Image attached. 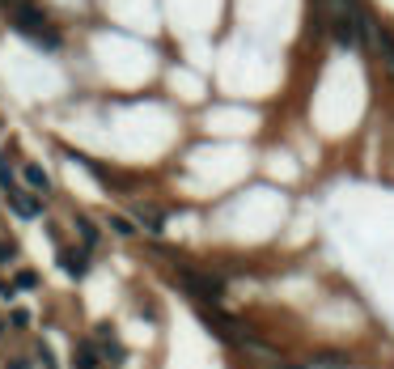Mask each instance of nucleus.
<instances>
[{
  "label": "nucleus",
  "instance_id": "nucleus-15",
  "mask_svg": "<svg viewBox=\"0 0 394 369\" xmlns=\"http://www.w3.org/2000/svg\"><path fill=\"white\" fill-rule=\"evenodd\" d=\"M5 323H9V327H30V314H26V310H13Z\"/></svg>",
  "mask_w": 394,
  "mask_h": 369
},
{
  "label": "nucleus",
  "instance_id": "nucleus-10",
  "mask_svg": "<svg viewBox=\"0 0 394 369\" xmlns=\"http://www.w3.org/2000/svg\"><path fill=\"white\" fill-rule=\"evenodd\" d=\"M26 43H30V47H43V52H60V47H64V38H60L51 26H47V30H34V34H26Z\"/></svg>",
  "mask_w": 394,
  "mask_h": 369
},
{
  "label": "nucleus",
  "instance_id": "nucleus-11",
  "mask_svg": "<svg viewBox=\"0 0 394 369\" xmlns=\"http://www.w3.org/2000/svg\"><path fill=\"white\" fill-rule=\"evenodd\" d=\"M106 230H111V234H119V238H136V234H140V230H136V221H132V216H123V212H111V216H106Z\"/></svg>",
  "mask_w": 394,
  "mask_h": 369
},
{
  "label": "nucleus",
  "instance_id": "nucleus-3",
  "mask_svg": "<svg viewBox=\"0 0 394 369\" xmlns=\"http://www.w3.org/2000/svg\"><path fill=\"white\" fill-rule=\"evenodd\" d=\"M89 344H93V353H97V361H102V365H111V369H123V365H128V348H123V339H119L115 327L102 323V327L89 335Z\"/></svg>",
  "mask_w": 394,
  "mask_h": 369
},
{
  "label": "nucleus",
  "instance_id": "nucleus-14",
  "mask_svg": "<svg viewBox=\"0 0 394 369\" xmlns=\"http://www.w3.org/2000/svg\"><path fill=\"white\" fill-rule=\"evenodd\" d=\"M13 289H38V272H17V280H13Z\"/></svg>",
  "mask_w": 394,
  "mask_h": 369
},
{
  "label": "nucleus",
  "instance_id": "nucleus-17",
  "mask_svg": "<svg viewBox=\"0 0 394 369\" xmlns=\"http://www.w3.org/2000/svg\"><path fill=\"white\" fill-rule=\"evenodd\" d=\"M5 369H34V365H30V357H9Z\"/></svg>",
  "mask_w": 394,
  "mask_h": 369
},
{
  "label": "nucleus",
  "instance_id": "nucleus-1",
  "mask_svg": "<svg viewBox=\"0 0 394 369\" xmlns=\"http://www.w3.org/2000/svg\"><path fill=\"white\" fill-rule=\"evenodd\" d=\"M170 280H174L195 306H220V298L229 293L225 276H220V272H208V267H195V263H178L174 272H170Z\"/></svg>",
  "mask_w": 394,
  "mask_h": 369
},
{
  "label": "nucleus",
  "instance_id": "nucleus-7",
  "mask_svg": "<svg viewBox=\"0 0 394 369\" xmlns=\"http://www.w3.org/2000/svg\"><path fill=\"white\" fill-rule=\"evenodd\" d=\"M72 230H77L81 246H85V251L93 255V251H97V242H102V230H97V225H93V221H89L85 212H77V216H72Z\"/></svg>",
  "mask_w": 394,
  "mask_h": 369
},
{
  "label": "nucleus",
  "instance_id": "nucleus-13",
  "mask_svg": "<svg viewBox=\"0 0 394 369\" xmlns=\"http://www.w3.org/2000/svg\"><path fill=\"white\" fill-rule=\"evenodd\" d=\"M0 187H5V191H9V187H17V179H13V161H9V149L0 153Z\"/></svg>",
  "mask_w": 394,
  "mask_h": 369
},
{
  "label": "nucleus",
  "instance_id": "nucleus-16",
  "mask_svg": "<svg viewBox=\"0 0 394 369\" xmlns=\"http://www.w3.org/2000/svg\"><path fill=\"white\" fill-rule=\"evenodd\" d=\"M13 259H17V246H13V242H0V267L13 263Z\"/></svg>",
  "mask_w": 394,
  "mask_h": 369
},
{
  "label": "nucleus",
  "instance_id": "nucleus-18",
  "mask_svg": "<svg viewBox=\"0 0 394 369\" xmlns=\"http://www.w3.org/2000/svg\"><path fill=\"white\" fill-rule=\"evenodd\" d=\"M5 339H9V323L0 318V348H5Z\"/></svg>",
  "mask_w": 394,
  "mask_h": 369
},
{
  "label": "nucleus",
  "instance_id": "nucleus-2",
  "mask_svg": "<svg viewBox=\"0 0 394 369\" xmlns=\"http://www.w3.org/2000/svg\"><path fill=\"white\" fill-rule=\"evenodd\" d=\"M356 0H327V21H331V38L339 47H356Z\"/></svg>",
  "mask_w": 394,
  "mask_h": 369
},
{
  "label": "nucleus",
  "instance_id": "nucleus-6",
  "mask_svg": "<svg viewBox=\"0 0 394 369\" xmlns=\"http://www.w3.org/2000/svg\"><path fill=\"white\" fill-rule=\"evenodd\" d=\"M132 221H136V230H149L153 238L165 230V212L157 204H132Z\"/></svg>",
  "mask_w": 394,
  "mask_h": 369
},
{
  "label": "nucleus",
  "instance_id": "nucleus-5",
  "mask_svg": "<svg viewBox=\"0 0 394 369\" xmlns=\"http://www.w3.org/2000/svg\"><path fill=\"white\" fill-rule=\"evenodd\" d=\"M60 267H64V276L85 280L89 276V251L85 246H60Z\"/></svg>",
  "mask_w": 394,
  "mask_h": 369
},
{
  "label": "nucleus",
  "instance_id": "nucleus-8",
  "mask_svg": "<svg viewBox=\"0 0 394 369\" xmlns=\"http://www.w3.org/2000/svg\"><path fill=\"white\" fill-rule=\"evenodd\" d=\"M21 175H26V191H34L38 200L51 191V179H47V170H43L38 161H26V166H21Z\"/></svg>",
  "mask_w": 394,
  "mask_h": 369
},
{
  "label": "nucleus",
  "instance_id": "nucleus-4",
  "mask_svg": "<svg viewBox=\"0 0 394 369\" xmlns=\"http://www.w3.org/2000/svg\"><path fill=\"white\" fill-rule=\"evenodd\" d=\"M5 200H9V208H13L21 221L43 216V200H38L34 191H26V187H9V191H5Z\"/></svg>",
  "mask_w": 394,
  "mask_h": 369
},
{
  "label": "nucleus",
  "instance_id": "nucleus-12",
  "mask_svg": "<svg viewBox=\"0 0 394 369\" xmlns=\"http://www.w3.org/2000/svg\"><path fill=\"white\" fill-rule=\"evenodd\" d=\"M30 365H38V369H60V365H56V353H51V348H47V344H43V339L34 344V361H30Z\"/></svg>",
  "mask_w": 394,
  "mask_h": 369
},
{
  "label": "nucleus",
  "instance_id": "nucleus-9",
  "mask_svg": "<svg viewBox=\"0 0 394 369\" xmlns=\"http://www.w3.org/2000/svg\"><path fill=\"white\" fill-rule=\"evenodd\" d=\"M72 369H102V361H97V353H93L89 339H77V344H72Z\"/></svg>",
  "mask_w": 394,
  "mask_h": 369
}]
</instances>
